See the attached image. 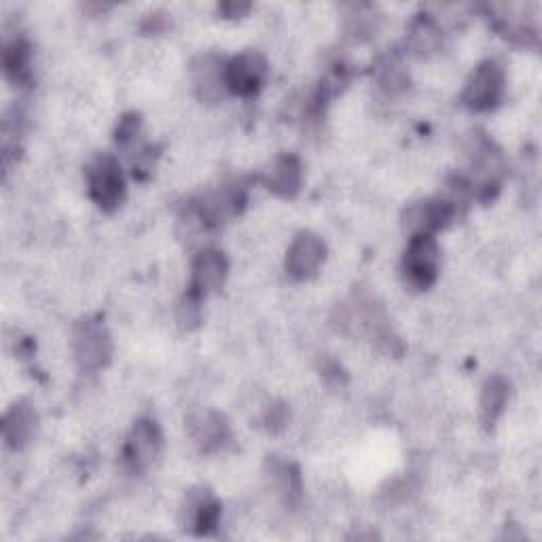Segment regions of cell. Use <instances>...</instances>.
Segmentation results:
<instances>
[{"mask_svg": "<svg viewBox=\"0 0 542 542\" xmlns=\"http://www.w3.org/2000/svg\"><path fill=\"white\" fill-rule=\"evenodd\" d=\"M200 303H202V297H197L191 291H187V295L178 303V310H176V320L180 329L193 331L197 324H200V318H202Z\"/></svg>", "mask_w": 542, "mask_h": 542, "instance_id": "ffe728a7", "label": "cell"}, {"mask_svg": "<svg viewBox=\"0 0 542 542\" xmlns=\"http://www.w3.org/2000/svg\"><path fill=\"white\" fill-rule=\"evenodd\" d=\"M227 271H229V263L221 250H214V248L202 250L200 255L195 257L193 267H191L189 291L204 299L206 295L219 291L227 278Z\"/></svg>", "mask_w": 542, "mask_h": 542, "instance_id": "9c48e42d", "label": "cell"}, {"mask_svg": "<svg viewBox=\"0 0 542 542\" xmlns=\"http://www.w3.org/2000/svg\"><path fill=\"white\" fill-rule=\"evenodd\" d=\"M327 259V246L312 231H301L286 255L288 274L297 280H310Z\"/></svg>", "mask_w": 542, "mask_h": 542, "instance_id": "ba28073f", "label": "cell"}, {"mask_svg": "<svg viewBox=\"0 0 542 542\" xmlns=\"http://www.w3.org/2000/svg\"><path fill=\"white\" fill-rule=\"evenodd\" d=\"M138 128H140V117L136 113H130L125 115L119 125H117V132H115V140L117 144H121V147H125V144L132 142L138 134Z\"/></svg>", "mask_w": 542, "mask_h": 542, "instance_id": "44dd1931", "label": "cell"}, {"mask_svg": "<svg viewBox=\"0 0 542 542\" xmlns=\"http://www.w3.org/2000/svg\"><path fill=\"white\" fill-rule=\"evenodd\" d=\"M34 430H36V413L30 407V403L20 401L5 413L3 437L11 449H22L24 445H28Z\"/></svg>", "mask_w": 542, "mask_h": 542, "instance_id": "4fadbf2b", "label": "cell"}, {"mask_svg": "<svg viewBox=\"0 0 542 542\" xmlns=\"http://www.w3.org/2000/svg\"><path fill=\"white\" fill-rule=\"evenodd\" d=\"M87 189L89 197H92L102 210L111 212L119 208L125 197V180L119 161L111 155L94 159V164L87 168Z\"/></svg>", "mask_w": 542, "mask_h": 542, "instance_id": "3957f363", "label": "cell"}, {"mask_svg": "<svg viewBox=\"0 0 542 542\" xmlns=\"http://www.w3.org/2000/svg\"><path fill=\"white\" fill-rule=\"evenodd\" d=\"M509 390H511L509 382L500 375H494L485 382L479 407H481V422L487 430L494 428V424L500 418V413L504 411V407H507Z\"/></svg>", "mask_w": 542, "mask_h": 542, "instance_id": "e0dca14e", "label": "cell"}, {"mask_svg": "<svg viewBox=\"0 0 542 542\" xmlns=\"http://www.w3.org/2000/svg\"><path fill=\"white\" fill-rule=\"evenodd\" d=\"M242 204H244V191L236 187H225L221 191H214L204 197L200 204V214L208 225L216 227L225 219H229V216L238 214Z\"/></svg>", "mask_w": 542, "mask_h": 542, "instance_id": "9a60e30c", "label": "cell"}, {"mask_svg": "<svg viewBox=\"0 0 542 542\" xmlns=\"http://www.w3.org/2000/svg\"><path fill=\"white\" fill-rule=\"evenodd\" d=\"M225 62L214 56V53H206L193 62V85L195 92L204 102H219L225 94Z\"/></svg>", "mask_w": 542, "mask_h": 542, "instance_id": "30bf717a", "label": "cell"}, {"mask_svg": "<svg viewBox=\"0 0 542 542\" xmlns=\"http://www.w3.org/2000/svg\"><path fill=\"white\" fill-rule=\"evenodd\" d=\"M267 77V62L259 53H240V56L227 62L225 83L231 94L236 96H255L263 87Z\"/></svg>", "mask_w": 542, "mask_h": 542, "instance_id": "52a82bcc", "label": "cell"}, {"mask_svg": "<svg viewBox=\"0 0 542 542\" xmlns=\"http://www.w3.org/2000/svg\"><path fill=\"white\" fill-rule=\"evenodd\" d=\"M504 94V72L498 62L487 60L475 68L468 79L462 102L473 111H490Z\"/></svg>", "mask_w": 542, "mask_h": 542, "instance_id": "5b68a950", "label": "cell"}, {"mask_svg": "<svg viewBox=\"0 0 542 542\" xmlns=\"http://www.w3.org/2000/svg\"><path fill=\"white\" fill-rule=\"evenodd\" d=\"M288 422V409L284 403H274L269 405L267 413H265V424L269 432H280Z\"/></svg>", "mask_w": 542, "mask_h": 542, "instance_id": "7402d4cb", "label": "cell"}, {"mask_svg": "<svg viewBox=\"0 0 542 542\" xmlns=\"http://www.w3.org/2000/svg\"><path fill=\"white\" fill-rule=\"evenodd\" d=\"M221 519V502L210 492H195L185 504V528L197 536H208L216 530Z\"/></svg>", "mask_w": 542, "mask_h": 542, "instance_id": "8fae6325", "label": "cell"}, {"mask_svg": "<svg viewBox=\"0 0 542 542\" xmlns=\"http://www.w3.org/2000/svg\"><path fill=\"white\" fill-rule=\"evenodd\" d=\"M439 246L432 236L409 238V246L403 257L405 282L415 291H426L439 276Z\"/></svg>", "mask_w": 542, "mask_h": 542, "instance_id": "7a4b0ae2", "label": "cell"}, {"mask_svg": "<svg viewBox=\"0 0 542 542\" xmlns=\"http://www.w3.org/2000/svg\"><path fill=\"white\" fill-rule=\"evenodd\" d=\"M72 350L81 371L96 373L111 363L113 341L100 318H83L72 329Z\"/></svg>", "mask_w": 542, "mask_h": 542, "instance_id": "6da1fadb", "label": "cell"}, {"mask_svg": "<svg viewBox=\"0 0 542 542\" xmlns=\"http://www.w3.org/2000/svg\"><path fill=\"white\" fill-rule=\"evenodd\" d=\"M301 178V161L295 155L284 153L271 164L265 176V187L280 197H295L301 189Z\"/></svg>", "mask_w": 542, "mask_h": 542, "instance_id": "7c38bea8", "label": "cell"}, {"mask_svg": "<svg viewBox=\"0 0 542 542\" xmlns=\"http://www.w3.org/2000/svg\"><path fill=\"white\" fill-rule=\"evenodd\" d=\"M221 9V13H225L227 17H240V15H244L248 9H250V5H246V3H225V5H221L219 7Z\"/></svg>", "mask_w": 542, "mask_h": 542, "instance_id": "603a6c76", "label": "cell"}, {"mask_svg": "<svg viewBox=\"0 0 542 542\" xmlns=\"http://www.w3.org/2000/svg\"><path fill=\"white\" fill-rule=\"evenodd\" d=\"M269 477L274 481V487L278 496L282 498V502L286 507H297L301 500V473L299 468L291 462H280V460H269Z\"/></svg>", "mask_w": 542, "mask_h": 542, "instance_id": "2e32d148", "label": "cell"}, {"mask_svg": "<svg viewBox=\"0 0 542 542\" xmlns=\"http://www.w3.org/2000/svg\"><path fill=\"white\" fill-rule=\"evenodd\" d=\"M189 428H191L193 441L200 445V449L206 451V454L223 447L225 441L229 439V424L225 420V415L216 411L197 415V418L191 420Z\"/></svg>", "mask_w": 542, "mask_h": 542, "instance_id": "5bb4252c", "label": "cell"}, {"mask_svg": "<svg viewBox=\"0 0 542 542\" xmlns=\"http://www.w3.org/2000/svg\"><path fill=\"white\" fill-rule=\"evenodd\" d=\"M441 41V30L435 26V22L428 20V17H420L418 22L411 28V47L415 49L418 56L424 53L435 51Z\"/></svg>", "mask_w": 542, "mask_h": 542, "instance_id": "d6986e66", "label": "cell"}, {"mask_svg": "<svg viewBox=\"0 0 542 542\" xmlns=\"http://www.w3.org/2000/svg\"><path fill=\"white\" fill-rule=\"evenodd\" d=\"M161 451V430L155 420H138L128 435V441L123 445V466L128 468L130 473L140 475L147 471L153 464V460L159 456Z\"/></svg>", "mask_w": 542, "mask_h": 542, "instance_id": "277c9868", "label": "cell"}, {"mask_svg": "<svg viewBox=\"0 0 542 542\" xmlns=\"http://www.w3.org/2000/svg\"><path fill=\"white\" fill-rule=\"evenodd\" d=\"M456 214V204L451 200H422L411 204L403 214V229L409 238L435 236Z\"/></svg>", "mask_w": 542, "mask_h": 542, "instance_id": "8992f818", "label": "cell"}, {"mask_svg": "<svg viewBox=\"0 0 542 542\" xmlns=\"http://www.w3.org/2000/svg\"><path fill=\"white\" fill-rule=\"evenodd\" d=\"M3 64L9 81L20 87H28L32 83L30 70V45L24 39L11 41L3 51Z\"/></svg>", "mask_w": 542, "mask_h": 542, "instance_id": "ac0fdd59", "label": "cell"}]
</instances>
